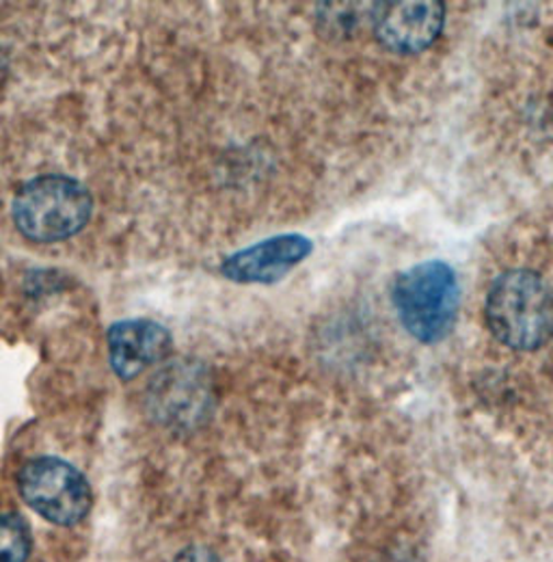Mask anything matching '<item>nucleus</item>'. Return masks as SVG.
I'll return each mask as SVG.
<instances>
[{"instance_id": "20e7f679", "label": "nucleus", "mask_w": 553, "mask_h": 562, "mask_svg": "<svg viewBox=\"0 0 553 562\" xmlns=\"http://www.w3.org/2000/svg\"><path fill=\"white\" fill-rule=\"evenodd\" d=\"M18 492L37 515L57 526L82 521L93 506V492L82 472L59 457L26 461L18 472Z\"/></svg>"}, {"instance_id": "1a4fd4ad", "label": "nucleus", "mask_w": 553, "mask_h": 562, "mask_svg": "<svg viewBox=\"0 0 553 562\" xmlns=\"http://www.w3.org/2000/svg\"><path fill=\"white\" fill-rule=\"evenodd\" d=\"M31 528L18 513L0 515V562H26L31 557Z\"/></svg>"}, {"instance_id": "f257e3e1", "label": "nucleus", "mask_w": 553, "mask_h": 562, "mask_svg": "<svg viewBox=\"0 0 553 562\" xmlns=\"http://www.w3.org/2000/svg\"><path fill=\"white\" fill-rule=\"evenodd\" d=\"M484 318L504 347L537 351L553 338L552 288L534 271L510 269L490 283Z\"/></svg>"}, {"instance_id": "9b49d317", "label": "nucleus", "mask_w": 553, "mask_h": 562, "mask_svg": "<svg viewBox=\"0 0 553 562\" xmlns=\"http://www.w3.org/2000/svg\"><path fill=\"white\" fill-rule=\"evenodd\" d=\"M173 562H223L212 550H207L204 546H191L187 550H182Z\"/></svg>"}, {"instance_id": "7ed1b4c3", "label": "nucleus", "mask_w": 553, "mask_h": 562, "mask_svg": "<svg viewBox=\"0 0 553 562\" xmlns=\"http://www.w3.org/2000/svg\"><path fill=\"white\" fill-rule=\"evenodd\" d=\"M392 299L403 327L415 340L435 345L450 336L456 323L461 290L450 265L430 260L403 271L394 281Z\"/></svg>"}, {"instance_id": "423d86ee", "label": "nucleus", "mask_w": 553, "mask_h": 562, "mask_svg": "<svg viewBox=\"0 0 553 562\" xmlns=\"http://www.w3.org/2000/svg\"><path fill=\"white\" fill-rule=\"evenodd\" d=\"M445 24L443 2H387L376 4L372 26L376 40L392 53L415 55L437 42Z\"/></svg>"}, {"instance_id": "39448f33", "label": "nucleus", "mask_w": 553, "mask_h": 562, "mask_svg": "<svg viewBox=\"0 0 553 562\" xmlns=\"http://www.w3.org/2000/svg\"><path fill=\"white\" fill-rule=\"evenodd\" d=\"M149 398L154 414L165 424H198L212 403L206 368L198 361L169 363L156 374Z\"/></svg>"}, {"instance_id": "9d476101", "label": "nucleus", "mask_w": 553, "mask_h": 562, "mask_svg": "<svg viewBox=\"0 0 553 562\" xmlns=\"http://www.w3.org/2000/svg\"><path fill=\"white\" fill-rule=\"evenodd\" d=\"M325 11L329 13H320L323 18V29L334 33V35H346V33H352L357 29V22H359V4H323Z\"/></svg>"}, {"instance_id": "f03ea898", "label": "nucleus", "mask_w": 553, "mask_h": 562, "mask_svg": "<svg viewBox=\"0 0 553 562\" xmlns=\"http://www.w3.org/2000/svg\"><path fill=\"white\" fill-rule=\"evenodd\" d=\"M93 212L89 189L76 178L48 173L20 187L11 204L15 229L31 243L53 245L82 232Z\"/></svg>"}, {"instance_id": "0eeeda50", "label": "nucleus", "mask_w": 553, "mask_h": 562, "mask_svg": "<svg viewBox=\"0 0 553 562\" xmlns=\"http://www.w3.org/2000/svg\"><path fill=\"white\" fill-rule=\"evenodd\" d=\"M312 251L314 243L307 236L279 234L227 256L221 262V276L234 283L273 285L307 260Z\"/></svg>"}, {"instance_id": "6e6552de", "label": "nucleus", "mask_w": 553, "mask_h": 562, "mask_svg": "<svg viewBox=\"0 0 553 562\" xmlns=\"http://www.w3.org/2000/svg\"><path fill=\"white\" fill-rule=\"evenodd\" d=\"M109 359L122 381H131L156 361L169 357L173 338L167 327L147 318H128L111 325L106 334Z\"/></svg>"}]
</instances>
